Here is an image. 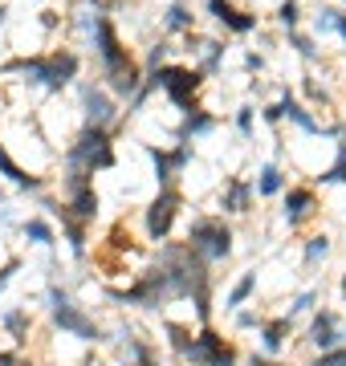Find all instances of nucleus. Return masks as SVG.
I'll use <instances>...</instances> for the list:
<instances>
[{
	"instance_id": "obj_1",
	"label": "nucleus",
	"mask_w": 346,
	"mask_h": 366,
	"mask_svg": "<svg viewBox=\"0 0 346 366\" xmlns=\"http://www.w3.org/2000/svg\"><path fill=\"white\" fill-rule=\"evenodd\" d=\"M94 45H98V57L107 66V78H110V90L114 94H134L139 90V69H134L131 53L122 49L119 33L110 25L107 16H94Z\"/></svg>"
},
{
	"instance_id": "obj_2",
	"label": "nucleus",
	"mask_w": 346,
	"mask_h": 366,
	"mask_svg": "<svg viewBox=\"0 0 346 366\" xmlns=\"http://www.w3.org/2000/svg\"><path fill=\"white\" fill-rule=\"evenodd\" d=\"M114 167V147H110L107 127H86L78 143L69 147V187L74 183H90L94 171Z\"/></svg>"
},
{
	"instance_id": "obj_3",
	"label": "nucleus",
	"mask_w": 346,
	"mask_h": 366,
	"mask_svg": "<svg viewBox=\"0 0 346 366\" xmlns=\"http://www.w3.org/2000/svg\"><path fill=\"white\" fill-rule=\"evenodd\" d=\"M4 74H25L29 81H37V86H49V90H61L74 81L78 74V57L69 49H57L49 57H29V61H9Z\"/></svg>"
},
{
	"instance_id": "obj_4",
	"label": "nucleus",
	"mask_w": 346,
	"mask_h": 366,
	"mask_svg": "<svg viewBox=\"0 0 346 366\" xmlns=\"http://www.w3.org/2000/svg\"><path fill=\"white\" fill-rule=\"evenodd\" d=\"M187 244L192 252L200 257V261H224L228 252H232V232H228L224 220H212V216H204V220L192 224V232H187Z\"/></svg>"
},
{
	"instance_id": "obj_5",
	"label": "nucleus",
	"mask_w": 346,
	"mask_h": 366,
	"mask_svg": "<svg viewBox=\"0 0 346 366\" xmlns=\"http://www.w3.org/2000/svg\"><path fill=\"white\" fill-rule=\"evenodd\" d=\"M151 86H159L175 106L192 110V98H196V90H200V74H196V69H184V66H155Z\"/></svg>"
},
{
	"instance_id": "obj_6",
	"label": "nucleus",
	"mask_w": 346,
	"mask_h": 366,
	"mask_svg": "<svg viewBox=\"0 0 346 366\" xmlns=\"http://www.w3.org/2000/svg\"><path fill=\"white\" fill-rule=\"evenodd\" d=\"M184 358L192 366H232L237 362V350H232L216 330H204L200 338H192L184 346Z\"/></svg>"
},
{
	"instance_id": "obj_7",
	"label": "nucleus",
	"mask_w": 346,
	"mask_h": 366,
	"mask_svg": "<svg viewBox=\"0 0 346 366\" xmlns=\"http://www.w3.org/2000/svg\"><path fill=\"white\" fill-rule=\"evenodd\" d=\"M49 297H54V317H57V326L69 330V334H78L81 342H94V338H98V326H94L90 317H86L78 305H74V297H69V293H61V289H49Z\"/></svg>"
},
{
	"instance_id": "obj_8",
	"label": "nucleus",
	"mask_w": 346,
	"mask_h": 366,
	"mask_svg": "<svg viewBox=\"0 0 346 366\" xmlns=\"http://www.w3.org/2000/svg\"><path fill=\"white\" fill-rule=\"evenodd\" d=\"M175 216H179V192H172V187H163L159 199L147 208V232L155 236V240H163V236L172 232Z\"/></svg>"
},
{
	"instance_id": "obj_9",
	"label": "nucleus",
	"mask_w": 346,
	"mask_h": 366,
	"mask_svg": "<svg viewBox=\"0 0 346 366\" xmlns=\"http://www.w3.org/2000/svg\"><path fill=\"white\" fill-rule=\"evenodd\" d=\"M147 155H151V163H155V179H159V187H167V183L175 179V171H184V163L192 159V151H187V143H179L175 151L147 147Z\"/></svg>"
},
{
	"instance_id": "obj_10",
	"label": "nucleus",
	"mask_w": 346,
	"mask_h": 366,
	"mask_svg": "<svg viewBox=\"0 0 346 366\" xmlns=\"http://www.w3.org/2000/svg\"><path fill=\"white\" fill-rule=\"evenodd\" d=\"M314 212H318V196L310 187H290V196H285V224L290 228H302Z\"/></svg>"
},
{
	"instance_id": "obj_11",
	"label": "nucleus",
	"mask_w": 346,
	"mask_h": 366,
	"mask_svg": "<svg viewBox=\"0 0 346 366\" xmlns=\"http://www.w3.org/2000/svg\"><path fill=\"white\" fill-rule=\"evenodd\" d=\"M208 13H212L216 21H224L232 33H253V29H257V16L253 13H240L232 0H208Z\"/></svg>"
},
{
	"instance_id": "obj_12",
	"label": "nucleus",
	"mask_w": 346,
	"mask_h": 366,
	"mask_svg": "<svg viewBox=\"0 0 346 366\" xmlns=\"http://www.w3.org/2000/svg\"><path fill=\"white\" fill-rule=\"evenodd\" d=\"M81 102H86V118H90V127H110V122H114V114H119V110H114V102H110L102 90H94V86H86V90H81Z\"/></svg>"
},
{
	"instance_id": "obj_13",
	"label": "nucleus",
	"mask_w": 346,
	"mask_h": 366,
	"mask_svg": "<svg viewBox=\"0 0 346 366\" xmlns=\"http://www.w3.org/2000/svg\"><path fill=\"white\" fill-rule=\"evenodd\" d=\"M69 208H74V220H94V212H98V196H94L90 183H74L69 187Z\"/></svg>"
},
{
	"instance_id": "obj_14",
	"label": "nucleus",
	"mask_w": 346,
	"mask_h": 366,
	"mask_svg": "<svg viewBox=\"0 0 346 366\" xmlns=\"http://www.w3.org/2000/svg\"><path fill=\"white\" fill-rule=\"evenodd\" d=\"M249 199H253V187H249V183H240V179L228 183V192H224L228 212H249Z\"/></svg>"
},
{
	"instance_id": "obj_15",
	"label": "nucleus",
	"mask_w": 346,
	"mask_h": 366,
	"mask_svg": "<svg viewBox=\"0 0 346 366\" xmlns=\"http://www.w3.org/2000/svg\"><path fill=\"white\" fill-rule=\"evenodd\" d=\"M314 25H318V33H338V37L346 41V13L342 9H322Z\"/></svg>"
},
{
	"instance_id": "obj_16",
	"label": "nucleus",
	"mask_w": 346,
	"mask_h": 366,
	"mask_svg": "<svg viewBox=\"0 0 346 366\" xmlns=\"http://www.w3.org/2000/svg\"><path fill=\"white\" fill-rule=\"evenodd\" d=\"M0 171H4V175H9V179L16 183V187H41L37 175H25V171L16 167L13 159H9V151H4V147H0Z\"/></svg>"
},
{
	"instance_id": "obj_17",
	"label": "nucleus",
	"mask_w": 346,
	"mask_h": 366,
	"mask_svg": "<svg viewBox=\"0 0 346 366\" xmlns=\"http://www.w3.org/2000/svg\"><path fill=\"white\" fill-rule=\"evenodd\" d=\"M334 338H338V334H334V314H322L318 322H314V330H310V342H314V346H334Z\"/></svg>"
},
{
	"instance_id": "obj_18",
	"label": "nucleus",
	"mask_w": 346,
	"mask_h": 366,
	"mask_svg": "<svg viewBox=\"0 0 346 366\" xmlns=\"http://www.w3.org/2000/svg\"><path fill=\"white\" fill-rule=\"evenodd\" d=\"M281 187H285V175H281L277 167H265V171H261V183H257V192H261V196H277Z\"/></svg>"
},
{
	"instance_id": "obj_19",
	"label": "nucleus",
	"mask_w": 346,
	"mask_h": 366,
	"mask_svg": "<svg viewBox=\"0 0 346 366\" xmlns=\"http://www.w3.org/2000/svg\"><path fill=\"white\" fill-rule=\"evenodd\" d=\"M212 131V114H196V110H187V122H184V139H196V134Z\"/></svg>"
},
{
	"instance_id": "obj_20",
	"label": "nucleus",
	"mask_w": 346,
	"mask_h": 366,
	"mask_svg": "<svg viewBox=\"0 0 346 366\" xmlns=\"http://www.w3.org/2000/svg\"><path fill=\"white\" fill-rule=\"evenodd\" d=\"M163 25L172 29V33H179V29H192V13H187L184 4H172V9H167V16H163Z\"/></svg>"
},
{
	"instance_id": "obj_21",
	"label": "nucleus",
	"mask_w": 346,
	"mask_h": 366,
	"mask_svg": "<svg viewBox=\"0 0 346 366\" xmlns=\"http://www.w3.org/2000/svg\"><path fill=\"white\" fill-rule=\"evenodd\" d=\"M285 334H290V322H269L265 326V350H281Z\"/></svg>"
},
{
	"instance_id": "obj_22",
	"label": "nucleus",
	"mask_w": 346,
	"mask_h": 366,
	"mask_svg": "<svg viewBox=\"0 0 346 366\" xmlns=\"http://www.w3.org/2000/svg\"><path fill=\"white\" fill-rule=\"evenodd\" d=\"M25 236L33 240V244H54V232H49V224H41V220H29V224H25Z\"/></svg>"
},
{
	"instance_id": "obj_23",
	"label": "nucleus",
	"mask_w": 346,
	"mask_h": 366,
	"mask_svg": "<svg viewBox=\"0 0 346 366\" xmlns=\"http://www.w3.org/2000/svg\"><path fill=\"white\" fill-rule=\"evenodd\" d=\"M326 179H330V183H346V134H342V143H338V163L326 171Z\"/></svg>"
},
{
	"instance_id": "obj_24",
	"label": "nucleus",
	"mask_w": 346,
	"mask_h": 366,
	"mask_svg": "<svg viewBox=\"0 0 346 366\" xmlns=\"http://www.w3.org/2000/svg\"><path fill=\"white\" fill-rule=\"evenodd\" d=\"M277 21H281L285 29H293L297 21H302V9H297V0H285V4H281V9H277Z\"/></svg>"
},
{
	"instance_id": "obj_25",
	"label": "nucleus",
	"mask_w": 346,
	"mask_h": 366,
	"mask_svg": "<svg viewBox=\"0 0 346 366\" xmlns=\"http://www.w3.org/2000/svg\"><path fill=\"white\" fill-rule=\"evenodd\" d=\"M326 252H330V240H326V236H314L306 244V261H322Z\"/></svg>"
},
{
	"instance_id": "obj_26",
	"label": "nucleus",
	"mask_w": 346,
	"mask_h": 366,
	"mask_svg": "<svg viewBox=\"0 0 346 366\" xmlns=\"http://www.w3.org/2000/svg\"><path fill=\"white\" fill-rule=\"evenodd\" d=\"M253 285H257V277L249 273V277H244V281H240L237 289H232V297H228V305H240V301H244L249 293H253Z\"/></svg>"
},
{
	"instance_id": "obj_27",
	"label": "nucleus",
	"mask_w": 346,
	"mask_h": 366,
	"mask_svg": "<svg viewBox=\"0 0 346 366\" xmlns=\"http://www.w3.org/2000/svg\"><path fill=\"white\" fill-rule=\"evenodd\" d=\"M314 366H346V350H326Z\"/></svg>"
},
{
	"instance_id": "obj_28",
	"label": "nucleus",
	"mask_w": 346,
	"mask_h": 366,
	"mask_svg": "<svg viewBox=\"0 0 346 366\" xmlns=\"http://www.w3.org/2000/svg\"><path fill=\"white\" fill-rule=\"evenodd\" d=\"M237 127H240V131H244V134L253 131V110H249V106H244V110H240V114H237Z\"/></svg>"
},
{
	"instance_id": "obj_29",
	"label": "nucleus",
	"mask_w": 346,
	"mask_h": 366,
	"mask_svg": "<svg viewBox=\"0 0 346 366\" xmlns=\"http://www.w3.org/2000/svg\"><path fill=\"white\" fill-rule=\"evenodd\" d=\"M290 45H297V53H302V57H314V45H310L306 37H290Z\"/></svg>"
},
{
	"instance_id": "obj_30",
	"label": "nucleus",
	"mask_w": 346,
	"mask_h": 366,
	"mask_svg": "<svg viewBox=\"0 0 346 366\" xmlns=\"http://www.w3.org/2000/svg\"><path fill=\"white\" fill-rule=\"evenodd\" d=\"M310 305H314V293H302V297L293 301L290 310H293V314H302V310H310Z\"/></svg>"
},
{
	"instance_id": "obj_31",
	"label": "nucleus",
	"mask_w": 346,
	"mask_h": 366,
	"mask_svg": "<svg viewBox=\"0 0 346 366\" xmlns=\"http://www.w3.org/2000/svg\"><path fill=\"white\" fill-rule=\"evenodd\" d=\"M0 366H33V362H21V358H13V354H4V358H0Z\"/></svg>"
},
{
	"instance_id": "obj_32",
	"label": "nucleus",
	"mask_w": 346,
	"mask_h": 366,
	"mask_svg": "<svg viewBox=\"0 0 346 366\" xmlns=\"http://www.w3.org/2000/svg\"><path fill=\"white\" fill-rule=\"evenodd\" d=\"M107 4H114V0H94V9H107Z\"/></svg>"
},
{
	"instance_id": "obj_33",
	"label": "nucleus",
	"mask_w": 346,
	"mask_h": 366,
	"mask_svg": "<svg viewBox=\"0 0 346 366\" xmlns=\"http://www.w3.org/2000/svg\"><path fill=\"white\" fill-rule=\"evenodd\" d=\"M253 366H273V362H253Z\"/></svg>"
},
{
	"instance_id": "obj_34",
	"label": "nucleus",
	"mask_w": 346,
	"mask_h": 366,
	"mask_svg": "<svg viewBox=\"0 0 346 366\" xmlns=\"http://www.w3.org/2000/svg\"><path fill=\"white\" fill-rule=\"evenodd\" d=\"M342 293H346V277H342Z\"/></svg>"
}]
</instances>
